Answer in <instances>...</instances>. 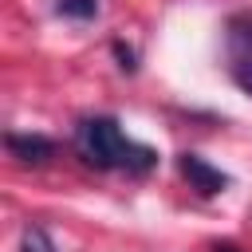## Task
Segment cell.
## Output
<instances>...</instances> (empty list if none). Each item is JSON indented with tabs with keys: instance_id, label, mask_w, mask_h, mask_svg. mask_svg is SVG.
I'll return each instance as SVG.
<instances>
[{
	"instance_id": "1",
	"label": "cell",
	"mask_w": 252,
	"mask_h": 252,
	"mask_svg": "<svg viewBox=\"0 0 252 252\" xmlns=\"http://www.w3.org/2000/svg\"><path fill=\"white\" fill-rule=\"evenodd\" d=\"M75 146H79V154H83L91 165H98V169H138V173H142V169H150L154 158H158L150 146L126 138L114 118H87V122L79 126V134H75Z\"/></svg>"
},
{
	"instance_id": "2",
	"label": "cell",
	"mask_w": 252,
	"mask_h": 252,
	"mask_svg": "<svg viewBox=\"0 0 252 252\" xmlns=\"http://www.w3.org/2000/svg\"><path fill=\"white\" fill-rule=\"evenodd\" d=\"M224 55H228V75L244 94H252V12L228 16L224 28Z\"/></svg>"
},
{
	"instance_id": "3",
	"label": "cell",
	"mask_w": 252,
	"mask_h": 252,
	"mask_svg": "<svg viewBox=\"0 0 252 252\" xmlns=\"http://www.w3.org/2000/svg\"><path fill=\"white\" fill-rule=\"evenodd\" d=\"M181 173H185L189 185H193L197 193H205V197H213V193H220V189L228 185V177H224L220 169H213L205 158H197V154H181Z\"/></svg>"
},
{
	"instance_id": "4",
	"label": "cell",
	"mask_w": 252,
	"mask_h": 252,
	"mask_svg": "<svg viewBox=\"0 0 252 252\" xmlns=\"http://www.w3.org/2000/svg\"><path fill=\"white\" fill-rule=\"evenodd\" d=\"M8 154L20 158V161L39 165V161L51 158V142H47L43 134H8Z\"/></svg>"
},
{
	"instance_id": "5",
	"label": "cell",
	"mask_w": 252,
	"mask_h": 252,
	"mask_svg": "<svg viewBox=\"0 0 252 252\" xmlns=\"http://www.w3.org/2000/svg\"><path fill=\"white\" fill-rule=\"evenodd\" d=\"M59 12L71 20H91L98 12V0H59Z\"/></svg>"
},
{
	"instance_id": "6",
	"label": "cell",
	"mask_w": 252,
	"mask_h": 252,
	"mask_svg": "<svg viewBox=\"0 0 252 252\" xmlns=\"http://www.w3.org/2000/svg\"><path fill=\"white\" fill-rule=\"evenodd\" d=\"M24 252H55V244H51V236L43 232V228H24Z\"/></svg>"
},
{
	"instance_id": "7",
	"label": "cell",
	"mask_w": 252,
	"mask_h": 252,
	"mask_svg": "<svg viewBox=\"0 0 252 252\" xmlns=\"http://www.w3.org/2000/svg\"><path fill=\"white\" fill-rule=\"evenodd\" d=\"M213 252H236V248H232V244H217Z\"/></svg>"
}]
</instances>
